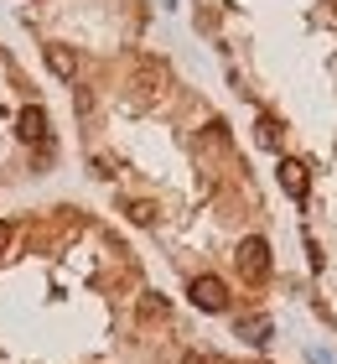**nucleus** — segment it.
I'll list each match as a JSON object with an SVG mask.
<instances>
[{"mask_svg":"<svg viewBox=\"0 0 337 364\" xmlns=\"http://www.w3.org/2000/svg\"><path fill=\"white\" fill-rule=\"evenodd\" d=\"M239 271H244L249 281H265V276H270V245H265L260 235H249V240L239 245Z\"/></svg>","mask_w":337,"mask_h":364,"instance_id":"obj_1","label":"nucleus"},{"mask_svg":"<svg viewBox=\"0 0 337 364\" xmlns=\"http://www.w3.org/2000/svg\"><path fill=\"white\" fill-rule=\"evenodd\" d=\"M192 302H197L202 312H223V307H228V287H223L218 276H197V281H192Z\"/></svg>","mask_w":337,"mask_h":364,"instance_id":"obj_2","label":"nucleus"},{"mask_svg":"<svg viewBox=\"0 0 337 364\" xmlns=\"http://www.w3.org/2000/svg\"><path fill=\"white\" fill-rule=\"evenodd\" d=\"M16 130H21V141H47V109L42 105H26L21 120H16Z\"/></svg>","mask_w":337,"mask_h":364,"instance_id":"obj_3","label":"nucleus"},{"mask_svg":"<svg viewBox=\"0 0 337 364\" xmlns=\"http://www.w3.org/2000/svg\"><path fill=\"white\" fill-rule=\"evenodd\" d=\"M280 188H285V193H291L296 203H301V198H306V167L285 156V161H280Z\"/></svg>","mask_w":337,"mask_h":364,"instance_id":"obj_4","label":"nucleus"},{"mask_svg":"<svg viewBox=\"0 0 337 364\" xmlns=\"http://www.w3.org/2000/svg\"><path fill=\"white\" fill-rule=\"evenodd\" d=\"M47 68H53L57 78H73L78 63H73V53H67V47H47Z\"/></svg>","mask_w":337,"mask_h":364,"instance_id":"obj_5","label":"nucleus"},{"mask_svg":"<svg viewBox=\"0 0 337 364\" xmlns=\"http://www.w3.org/2000/svg\"><path fill=\"white\" fill-rule=\"evenodd\" d=\"M239 338H249V343H270V318H244V323H239Z\"/></svg>","mask_w":337,"mask_h":364,"instance_id":"obj_6","label":"nucleus"},{"mask_svg":"<svg viewBox=\"0 0 337 364\" xmlns=\"http://www.w3.org/2000/svg\"><path fill=\"white\" fill-rule=\"evenodd\" d=\"M260 146H270V151L280 146V125L275 120H260Z\"/></svg>","mask_w":337,"mask_h":364,"instance_id":"obj_7","label":"nucleus"},{"mask_svg":"<svg viewBox=\"0 0 337 364\" xmlns=\"http://www.w3.org/2000/svg\"><path fill=\"white\" fill-rule=\"evenodd\" d=\"M140 312H145V318H161V312H166V296H156V291H145V302H140Z\"/></svg>","mask_w":337,"mask_h":364,"instance_id":"obj_8","label":"nucleus"},{"mask_svg":"<svg viewBox=\"0 0 337 364\" xmlns=\"http://www.w3.org/2000/svg\"><path fill=\"white\" fill-rule=\"evenodd\" d=\"M130 219L135 224H150V203H130Z\"/></svg>","mask_w":337,"mask_h":364,"instance_id":"obj_9","label":"nucleus"},{"mask_svg":"<svg viewBox=\"0 0 337 364\" xmlns=\"http://www.w3.org/2000/svg\"><path fill=\"white\" fill-rule=\"evenodd\" d=\"M11 235H16V229H11V224H0V250L11 245Z\"/></svg>","mask_w":337,"mask_h":364,"instance_id":"obj_10","label":"nucleus"},{"mask_svg":"<svg viewBox=\"0 0 337 364\" xmlns=\"http://www.w3.org/2000/svg\"><path fill=\"white\" fill-rule=\"evenodd\" d=\"M182 364H213L208 354H187V359H182Z\"/></svg>","mask_w":337,"mask_h":364,"instance_id":"obj_11","label":"nucleus"},{"mask_svg":"<svg viewBox=\"0 0 337 364\" xmlns=\"http://www.w3.org/2000/svg\"><path fill=\"white\" fill-rule=\"evenodd\" d=\"M332 11H337V0H332Z\"/></svg>","mask_w":337,"mask_h":364,"instance_id":"obj_12","label":"nucleus"}]
</instances>
